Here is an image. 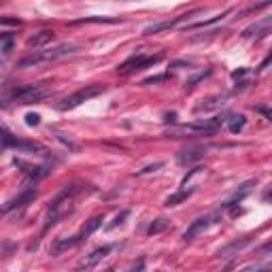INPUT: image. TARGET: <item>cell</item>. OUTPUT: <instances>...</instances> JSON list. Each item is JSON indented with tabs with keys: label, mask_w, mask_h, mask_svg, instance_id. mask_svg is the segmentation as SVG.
<instances>
[{
	"label": "cell",
	"mask_w": 272,
	"mask_h": 272,
	"mask_svg": "<svg viewBox=\"0 0 272 272\" xmlns=\"http://www.w3.org/2000/svg\"><path fill=\"white\" fill-rule=\"evenodd\" d=\"M53 36H56V32L53 30H41L39 34H34V36H30L28 39V47L32 49H36V47H43L45 43H49V41H53Z\"/></svg>",
	"instance_id": "obj_17"
},
{
	"label": "cell",
	"mask_w": 272,
	"mask_h": 272,
	"mask_svg": "<svg viewBox=\"0 0 272 272\" xmlns=\"http://www.w3.org/2000/svg\"><path fill=\"white\" fill-rule=\"evenodd\" d=\"M36 194H39V192H36L34 187L24 189L22 194H17V196L13 198V200H9V202L3 206V211H5V213H11L13 208H22V206H26L28 202H32V200H34V198H36Z\"/></svg>",
	"instance_id": "obj_13"
},
{
	"label": "cell",
	"mask_w": 272,
	"mask_h": 272,
	"mask_svg": "<svg viewBox=\"0 0 272 272\" xmlns=\"http://www.w3.org/2000/svg\"><path fill=\"white\" fill-rule=\"evenodd\" d=\"M128 217H130V211H121V213L117 215V217H115V219H113L111 223L106 225V230H115L117 225H121V223H123V219H128Z\"/></svg>",
	"instance_id": "obj_26"
},
{
	"label": "cell",
	"mask_w": 272,
	"mask_h": 272,
	"mask_svg": "<svg viewBox=\"0 0 272 272\" xmlns=\"http://www.w3.org/2000/svg\"><path fill=\"white\" fill-rule=\"evenodd\" d=\"M26 123H28V125H39L41 123V115L28 113V115H26Z\"/></svg>",
	"instance_id": "obj_31"
},
{
	"label": "cell",
	"mask_w": 272,
	"mask_h": 272,
	"mask_svg": "<svg viewBox=\"0 0 272 272\" xmlns=\"http://www.w3.org/2000/svg\"><path fill=\"white\" fill-rule=\"evenodd\" d=\"M170 79V75H158V77H149L143 81V85H153V83H160V81H166Z\"/></svg>",
	"instance_id": "obj_28"
},
{
	"label": "cell",
	"mask_w": 272,
	"mask_h": 272,
	"mask_svg": "<svg viewBox=\"0 0 272 272\" xmlns=\"http://www.w3.org/2000/svg\"><path fill=\"white\" fill-rule=\"evenodd\" d=\"M244 123H247L244 115H232V117H228V119H225V125H228V130H230L232 134L240 132V130L244 128Z\"/></svg>",
	"instance_id": "obj_20"
},
{
	"label": "cell",
	"mask_w": 272,
	"mask_h": 272,
	"mask_svg": "<svg viewBox=\"0 0 272 272\" xmlns=\"http://www.w3.org/2000/svg\"><path fill=\"white\" fill-rule=\"evenodd\" d=\"M257 255H272V238L268 242H264L261 247L257 249Z\"/></svg>",
	"instance_id": "obj_29"
},
{
	"label": "cell",
	"mask_w": 272,
	"mask_h": 272,
	"mask_svg": "<svg viewBox=\"0 0 272 272\" xmlns=\"http://www.w3.org/2000/svg\"><path fill=\"white\" fill-rule=\"evenodd\" d=\"M104 92H106V85H98V83L96 85H85V87H81L79 92L66 96L64 100L58 104V111H72V108H77L79 104L87 102L89 98H96V96H100Z\"/></svg>",
	"instance_id": "obj_4"
},
{
	"label": "cell",
	"mask_w": 272,
	"mask_h": 272,
	"mask_svg": "<svg viewBox=\"0 0 272 272\" xmlns=\"http://www.w3.org/2000/svg\"><path fill=\"white\" fill-rule=\"evenodd\" d=\"M213 223H217V215H204V217H198V219L189 225V228L183 232V240H194L196 236H200L204 230H208Z\"/></svg>",
	"instance_id": "obj_7"
},
{
	"label": "cell",
	"mask_w": 272,
	"mask_h": 272,
	"mask_svg": "<svg viewBox=\"0 0 272 272\" xmlns=\"http://www.w3.org/2000/svg\"><path fill=\"white\" fill-rule=\"evenodd\" d=\"M0 41H3V56L7 58L9 53L13 51V45H15V36H13V34H9V32H5L3 36H0Z\"/></svg>",
	"instance_id": "obj_23"
},
{
	"label": "cell",
	"mask_w": 272,
	"mask_h": 272,
	"mask_svg": "<svg viewBox=\"0 0 272 272\" xmlns=\"http://www.w3.org/2000/svg\"><path fill=\"white\" fill-rule=\"evenodd\" d=\"M119 20H108V17H85V20H79V22H72V26L77 24H117Z\"/></svg>",
	"instance_id": "obj_24"
},
{
	"label": "cell",
	"mask_w": 272,
	"mask_h": 272,
	"mask_svg": "<svg viewBox=\"0 0 272 272\" xmlns=\"http://www.w3.org/2000/svg\"><path fill=\"white\" fill-rule=\"evenodd\" d=\"M225 104H228V94H217V96H211V98H206V100H202L194 111L196 113H208V111H215V108H221Z\"/></svg>",
	"instance_id": "obj_14"
},
{
	"label": "cell",
	"mask_w": 272,
	"mask_h": 272,
	"mask_svg": "<svg viewBox=\"0 0 272 272\" xmlns=\"http://www.w3.org/2000/svg\"><path fill=\"white\" fill-rule=\"evenodd\" d=\"M270 5H272V0H261V3H255V5L247 7L244 11H240V17H247V15H253V13H259L261 9H266V7H270Z\"/></svg>",
	"instance_id": "obj_22"
},
{
	"label": "cell",
	"mask_w": 272,
	"mask_h": 272,
	"mask_svg": "<svg viewBox=\"0 0 272 272\" xmlns=\"http://www.w3.org/2000/svg\"><path fill=\"white\" fill-rule=\"evenodd\" d=\"M255 185H257V181H255V179L244 181V183H242V185L236 189V192H234V194L228 198V200H225V202L221 204V206H223V208H232V206H236L238 202H242L244 198H247V196L253 192V187H255Z\"/></svg>",
	"instance_id": "obj_11"
},
{
	"label": "cell",
	"mask_w": 272,
	"mask_h": 272,
	"mask_svg": "<svg viewBox=\"0 0 272 272\" xmlns=\"http://www.w3.org/2000/svg\"><path fill=\"white\" fill-rule=\"evenodd\" d=\"M270 28H272V15L264 17V20H259L255 24H251L249 28H244L242 30V39H247V41H259V39H264V36L268 34Z\"/></svg>",
	"instance_id": "obj_8"
},
{
	"label": "cell",
	"mask_w": 272,
	"mask_h": 272,
	"mask_svg": "<svg viewBox=\"0 0 272 272\" xmlns=\"http://www.w3.org/2000/svg\"><path fill=\"white\" fill-rule=\"evenodd\" d=\"M192 194H194V189H181V192H177V194H172L170 198H166V206H177L183 200H187Z\"/></svg>",
	"instance_id": "obj_21"
},
{
	"label": "cell",
	"mask_w": 272,
	"mask_h": 272,
	"mask_svg": "<svg viewBox=\"0 0 272 272\" xmlns=\"http://www.w3.org/2000/svg\"><path fill=\"white\" fill-rule=\"evenodd\" d=\"M115 247L113 244H104V247H98V249H94L92 253H89V255H85L83 259L79 261V268H94L96 264H100V261L108 255V253H111Z\"/></svg>",
	"instance_id": "obj_12"
},
{
	"label": "cell",
	"mask_w": 272,
	"mask_h": 272,
	"mask_svg": "<svg viewBox=\"0 0 272 272\" xmlns=\"http://www.w3.org/2000/svg\"><path fill=\"white\" fill-rule=\"evenodd\" d=\"M261 202H266V204H272V185L266 189L264 194H261Z\"/></svg>",
	"instance_id": "obj_33"
},
{
	"label": "cell",
	"mask_w": 272,
	"mask_h": 272,
	"mask_svg": "<svg viewBox=\"0 0 272 272\" xmlns=\"http://www.w3.org/2000/svg\"><path fill=\"white\" fill-rule=\"evenodd\" d=\"M77 51V45H58V47H51V49H43V51H32L30 56L22 58L17 62V68H34V66H43V64H49V62H56L60 58H66L70 53Z\"/></svg>",
	"instance_id": "obj_2"
},
{
	"label": "cell",
	"mask_w": 272,
	"mask_h": 272,
	"mask_svg": "<svg viewBox=\"0 0 272 272\" xmlns=\"http://www.w3.org/2000/svg\"><path fill=\"white\" fill-rule=\"evenodd\" d=\"M168 228H170V219H166V217H160V219H156L147 228V234H149V236H156V234H162V232L168 230Z\"/></svg>",
	"instance_id": "obj_19"
},
{
	"label": "cell",
	"mask_w": 272,
	"mask_h": 272,
	"mask_svg": "<svg viewBox=\"0 0 272 272\" xmlns=\"http://www.w3.org/2000/svg\"><path fill=\"white\" fill-rule=\"evenodd\" d=\"M15 166L22 168L24 175L32 181H39V179L49 175V166H32V164H26V162H22V160H15Z\"/></svg>",
	"instance_id": "obj_15"
},
{
	"label": "cell",
	"mask_w": 272,
	"mask_h": 272,
	"mask_svg": "<svg viewBox=\"0 0 272 272\" xmlns=\"http://www.w3.org/2000/svg\"><path fill=\"white\" fill-rule=\"evenodd\" d=\"M270 64H272V49H270V53H268V56L264 58V62H261V64H259V70H266Z\"/></svg>",
	"instance_id": "obj_34"
},
{
	"label": "cell",
	"mask_w": 272,
	"mask_h": 272,
	"mask_svg": "<svg viewBox=\"0 0 272 272\" xmlns=\"http://www.w3.org/2000/svg\"><path fill=\"white\" fill-rule=\"evenodd\" d=\"M253 108H255L257 113L264 115L266 119H270V121H272V106H264V104H259V106H253Z\"/></svg>",
	"instance_id": "obj_30"
},
{
	"label": "cell",
	"mask_w": 272,
	"mask_h": 272,
	"mask_svg": "<svg viewBox=\"0 0 272 272\" xmlns=\"http://www.w3.org/2000/svg\"><path fill=\"white\" fill-rule=\"evenodd\" d=\"M230 11H225V13H221V15H215V17H211V20H204V22H196V24H189V28H206V26H213L215 22H221L225 15H228Z\"/></svg>",
	"instance_id": "obj_25"
},
{
	"label": "cell",
	"mask_w": 272,
	"mask_h": 272,
	"mask_svg": "<svg viewBox=\"0 0 272 272\" xmlns=\"http://www.w3.org/2000/svg\"><path fill=\"white\" fill-rule=\"evenodd\" d=\"M158 62H162V56H145V53H136V56L125 60L123 64L117 68V72H121V75H132V72L156 66Z\"/></svg>",
	"instance_id": "obj_6"
},
{
	"label": "cell",
	"mask_w": 272,
	"mask_h": 272,
	"mask_svg": "<svg viewBox=\"0 0 272 272\" xmlns=\"http://www.w3.org/2000/svg\"><path fill=\"white\" fill-rule=\"evenodd\" d=\"M211 68H208V70H204V72H200V75H196L194 79H189L187 81V83H185V89H192V87H196V83H200V81L204 79V77H208V75H211Z\"/></svg>",
	"instance_id": "obj_27"
},
{
	"label": "cell",
	"mask_w": 272,
	"mask_h": 272,
	"mask_svg": "<svg viewBox=\"0 0 272 272\" xmlns=\"http://www.w3.org/2000/svg\"><path fill=\"white\" fill-rule=\"evenodd\" d=\"M53 89L47 83H36V85H22L15 87L11 92V98L9 100L15 104H32V102H43L45 98L51 96Z\"/></svg>",
	"instance_id": "obj_3"
},
{
	"label": "cell",
	"mask_w": 272,
	"mask_h": 272,
	"mask_svg": "<svg viewBox=\"0 0 272 272\" xmlns=\"http://www.w3.org/2000/svg\"><path fill=\"white\" fill-rule=\"evenodd\" d=\"M87 192V185H66L62 192L51 200V206L47 211V217H45V230L56 225L62 217L66 213H70V204L75 202V198L85 194Z\"/></svg>",
	"instance_id": "obj_1"
},
{
	"label": "cell",
	"mask_w": 272,
	"mask_h": 272,
	"mask_svg": "<svg viewBox=\"0 0 272 272\" xmlns=\"http://www.w3.org/2000/svg\"><path fill=\"white\" fill-rule=\"evenodd\" d=\"M200 11H189V13H183V15H179L175 17V20H168V22H160V24H153V26H147L145 28V34H158L162 30H170V28H177L179 24H183V22H189V17H194L198 15Z\"/></svg>",
	"instance_id": "obj_9"
},
{
	"label": "cell",
	"mask_w": 272,
	"mask_h": 272,
	"mask_svg": "<svg viewBox=\"0 0 272 272\" xmlns=\"http://www.w3.org/2000/svg\"><path fill=\"white\" fill-rule=\"evenodd\" d=\"M102 221H104V217H102V215H96V217H92V219H89V221L83 225V230L79 232V236L83 238V240H85L87 236H92V234H94V232H96V230L102 225Z\"/></svg>",
	"instance_id": "obj_18"
},
{
	"label": "cell",
	"mask_w": 272,
	"mask_h": 272,
	"mask_svg": "<svg viewBox=\"0 0 272 272\" xmlns=\"http://www.w3.org/2000/svg\"><path fill=\"white\" fill-rule=\"evenodd\" d=\"M206 153V147H202V145H189V147H185L183 151H179L177 156V162L183 166H189V164H196L198 160H202Z\"/></svg>",
	"instance_id": "obj_10"
},
{
	"label": "cell",
	"mask_w": 272,
	"mask_h": 272,
	"mask_svg": "<svg viewBox=\"0 0 272 272\" xmlns=\"http://www.w3.org/2000/svg\"><path fill=\"white\" fill-rule=\"evenodd\" d=\"M164 164L162 162H158V164H153V166H147V168H143V170H139V175H147V172H156L158 168H162Z\"/></svg>",
	"instance_id": "obj_32"
},
{
	"label": "cell",
	"mask_w": 272,
	"mask_h": 272,
	"mask_svg": "<svg viewBox=\"0 0 272 272\" xmlns=\"http://www.w3.org/2000/svg\"><path fill=\"white\" fill-rule=\"evenodd\" d=\"M251 238H240V240H234L230 242L228 247H223L219 253H217V257H221V259H228V257H234V255H238V253L242 251V247H247Z\"/></svg>",
	"instance_id": "obj_16"
},
{
	"label": "cell",
	"mask_w": 272,
	"mask_h": 272,
	"mask_svg": "<svg viewBox=\"0 0 272 272\" xmlns=\"http://www.w3.org/2000/svg\"><path fill=\"white\" fill-rule=\"evenodd\" d=\"M3 145L7 149H17L22 153H47V147L34 141H26V139H17L9 130H3Z\"/></svg>",
	"instance_id": "obj_5"
}]
</instances>
